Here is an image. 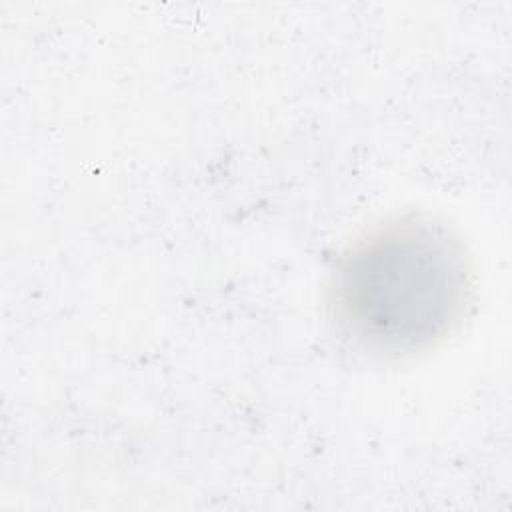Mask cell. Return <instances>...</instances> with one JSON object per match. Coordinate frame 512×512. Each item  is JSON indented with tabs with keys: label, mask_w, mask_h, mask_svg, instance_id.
I'll list each match as a JSON object with an SVG mask.
<instances>
[{
	"label": "cell",
	"mask_w": 512,
	"mask_h": 512,
	"mask_svg": "<svg viewBox=\"0 0 512 512\" xmlns=\"http://www.w3.org/2000/svg\"><path fill=\"white\" fill-rule=\"evenodd\" d=\"M470 268L442 224L412 216L358 240L338 262L330 306L358 346L384 356L430 348L464 314Z\"/></svg>",
	"instance_id": "cell-1"
}]
</instances>
